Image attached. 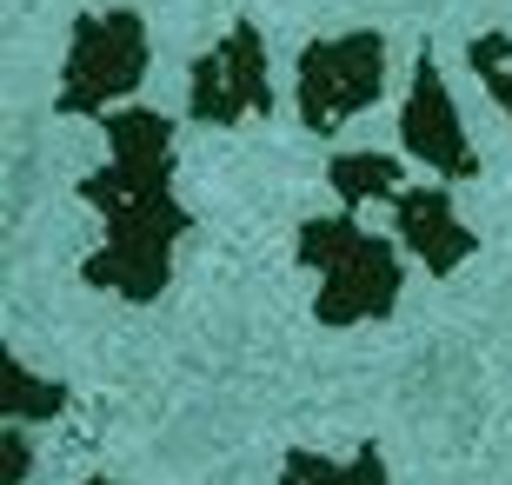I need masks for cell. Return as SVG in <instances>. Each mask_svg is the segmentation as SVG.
Here are the masks:
<instances>
[{
	"instance_id": "cell-1",
	"label": "cell",
	"mask_w": 512,
	"mask_h": 485,
	"mask_svg": "<svg viewBox=\"0 0 512 485\" xmlns=\"http://www.w3.org/2000/svg\"><path fill=\"white\" fill-rule=\"evenodd\" d=\"M173 127L147 107L107 113V167L80 180V200L107 213V246L87 253V280L120 299H153L167 286L187 213L173 206Z\"/></svg>"
},
{
	"instance_id": "cell-2",
	"label": "cell",
	"mask_w": 512,
	"mask_h": 485,
	"mask_svg": "<svg viewBox=\"0 0 512 485\" xmlns=\"http://www.w3.org/2000/svg\"><path fill=\"white\" fill-rule=\"evenodd\" d=\"M300 266L320 273V299H313V313L320 326H366V319H386L399 306V246L386 233H366L353 213L340 220H306L300 226Z\"/></svg>"
},
{
	"instance_id": "cell-3",
	"label": "cell",
	"mask_w": 512,
	"mask_h": 485,
	"mask_svg": "<svg viewBox=\"0 0 512 485\" xmlns=\"http://www.w3.org/2000/svg\"><path fill=\"white\" fill-rule=\"evenodd\" d=\"M386 94V40L333 34L300 54V120L306 133H333Z\"/></svg>"
},
{
	"instance_id": "cell-4",
	"label": "cell",
	"mask_w": 512,
	"mask_h": 485,
	"mask_svg": "<svg viewBox=\"0 0 512 485\" xmlns=\"http://www.w3.org/2000/svg\"><path fill=\"white\" fill-rule=\"evenodd\" d=\"M147 74V27L140 14H94L74 27L67 74H60V113H100L120 94H133Z\"/></svg>"
},
{
	"instance_id": "cell-5",
	"label": "cell",
	"mask_w": 512,
	"mask_h": 485,
	"mask_svg": "<svg viewBox=\"0 0 512 485\" xmlns=\"http://www.w3.org/2000/svg\"><path fill=\"white\" fill-rule=\"evenodd\" d=\"M273 107V80H266V47L247 20L233 27L213 54L193 60V80H187V113L200 127H240L253 113Z\"/></svg>"
},
{
	"instance_id": "cell-6",
	"label": "cell",
	"mask_w": 512,
	"mask_h": 485,
	"mask_svg": "<svg viewBox=\"0 0 512 485\" xmlns=\"http://www.w3.org/2000/svg\"><path fill=\"white\" fill-rule=\"evenodd\" d=\"M399 147L413 153L419 167H433L439 180H473V167H479V153L466 140V127H459V107L446 94V80H439L433 54H419V67H413V94L399 107Z\"/></svg>"
},
{
	"instance_id": "cell-7",
	"label": "cell",
	"mask_w": 512,
	"mask_h": 485,
	"mask_svg": "<svg viewBox=\"0 0 512 485\" xmlns=\"http://www.w3.org/2000/svg\"><path fill=\"white\" fill-rule=\"evenodd\" d=\"M393 233L426 273H453L459 260H473V233L453 213V187H406L393 200Z\"/></svg>"
},
{
	"instance_id": "cell-8",
	"label": "cell",
	"mask_w": 512,
	"mask_h": 485,
	"mask_svg": "<svg viewBox=\"0 0 512 485\" xmlns=\"http://www.w3.org/2000/svg\"><path fill=\"white\" fill-rule=\"evenodd\" d=\"M326 180H333V193L346 200V213L366 206V200L393 206L399 193H406V167H399L393 153H340V160L326 167Z\"/></svg>"
},
{
	"instance_id": "cell-9",
	"label": "cell",
	"mask_w": 512,
	"mask_h": 485,
	"mask_svg": "<svg viewBox=\"0 0 512 485\" xmlns=\"http://www.w3.org/2000/svg\"><path fill=\"white\" fill-rule=\"evenodd\" d=\"M286 485H386V472H380V452L366 446V452H353V459H320V452H286V472H280Z\"/></svg>"
},
{
	"instance_id": "cell-10",
	"label": "cell",
	"mask_w": 512,
	"mask_h": 485,
	"mask_svg": "<svg viewBox=\"0 0 512 485\" xmlns=\"http://www.w3.org/2000/svg\"><path fill=\"white\" fill-rule=\"evenodd\" d=\"M67 406V392L60 386H47V379H34V373H20V359L7 353V419H54V412Z\"/></svg>"
},
{
	"instance_id": "cell-11",
	"label": "cell",
	"mask_w": 512,
	"mask_h": 485,
	"mask_svg": "<svg viewBox=\"0 0 512 485\" xmlns=\"http://www.w3.org/2000/svg\"><path fill=\"white\" fill-rule=\"evenodd\" d=\"M473 74L486 80V94L506 107V127H512V34H479L473 40Z\"/></svg>"
},
{
	"instance_id": "cell-12",
	"label": "cell",
	"mask_w": 512,
	"mask_h": 485,
	"mask_svg": "<svg viewBox=\"0 0 512 485\" xmlns=\"http://www.w3.org/2000/svg\"><path fill=\"white\" fill-rule=\"evenodd\" d=\"M87 485H114V479H87Z\"/></svg>"
}]
</instances>
